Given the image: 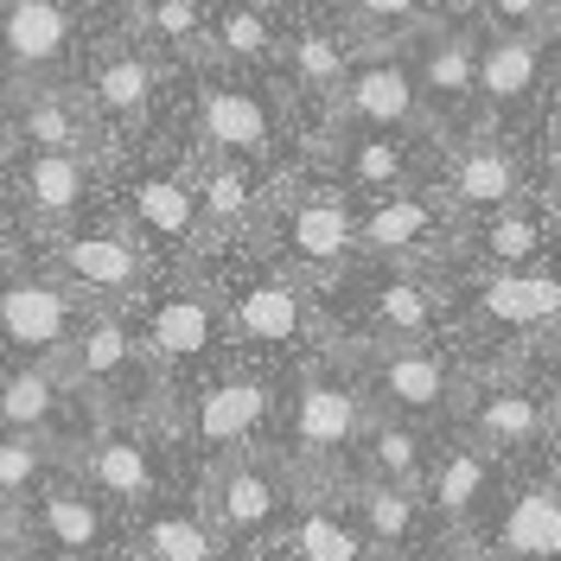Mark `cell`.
<instances>
[{
	"label": "cell",
	"instance_id": "obj_6",
	"mask_svg": "<svg viewBox=\"0 0 561 561\" xmlns=\"http://www.w3.org/2000/svg\"><path fill=\"white\" fill-rule=\"evenodd\" d=\"M224 332H230L224 300H217L210 287H198V280H179V287H167V294L147 307L140 345L153 351L160 364H205V357H217Z\"/></svg>",
	"mask_w": 561,
	"mask_h": 561
},
{
	"label": "cell",
	"instance_id": "obj_42",
	"mask_svg": "<svg viewBox=\"0 0 561 561\" xmlns=\"http://www.w3.org/2000/svg\"><path fill=\"white\" fill-rule=\"evenodd\" d=\"M427 0H351L357 26H415Z\"/></svg>",
	"mask_w": 561,
	"mask_h": 561
},
{
	"label": "cell",
	"instance_id": "obj_45",
	"mask_svg": "<svg viewBox=\"0 0 561 561\" xmlns=\"http://www.w3.org/2000/svg\"><path fill=\"white\" fill-rule=\"evenodd\" d=\"M549 409H556V415H561V383H556V396H549Z\"/></svg>",
	"mask_w": 561,
	"mask_h": 561
},
{
	"label": "cell",
	"instance_id": "obj_19",
	"mask_svg": "<svg viewBox=\"0 0 561 561\" xmlns=\"http://www.w3.org/2000/svg\"><path fill=\"white\" fill-rule=\"evenodd\" d=\"M415 83H421V108L427 115H440V122L466 115L479 103V45L466 33H434L421 45Z\"/></svg>",
	"mask_w": 561,
	"mask_h": 561
},
{
	"label": "cell",
	"instance_id": "obj_1",
	"mask_svg": "<svg viewBox=\"0 0 561 561\" xmlns=\"http://www.w3.org/2000/svg\"><path fill=\"white\" fill-rule=\"evenodd\" d=\"M70 383L77 396H90L96 421H147L153 396H160V357L140 345V332H128L115 313H90L77 325L70 345Z\"/></svg>",
	"mask_w": 561,
	"mask_h": 561
},
{
	"label": "cell",
	"instance_id": "obj_24",
	"mask_svg": "<svg viewBox=\"0 0 561 561\" xmlns=\"http://www.w3.org/2000/svg\"><path fill=\"white\" fill-rule=\"evenodd\" d=\"M364 319L383 339H396V345H421L434 332V319H440V294L415 275H383V280H370V294H364Z\"/></svg>",
	"mask_w": 561,
	"mask_h": 561
},
{
	"label": "cell",
	"instance_id": "obj_15",
	"mask_svg": "<svg viewBox=\"0 0 561 561\" xmlns=\"http://www.w3.org/2000/svg\"><path fill=\"white\" fill-rule=\"evenodd\" d=\"M198 135L217 153H230V160H262L275 147V108L262 103L249 83L205 77L198 83Z\"/></svg>",
	"mask_w": 561,
	"mask_h": 561
},
{
	"label": "cell",
	"instance_id": "obj_20",
	"mask_svg": "<svg viewBox=\"0 0 561 561\" xmlns=\"http://www.w3.org/2000/svg\"><path fill=\"white\" fill-rule=\"evenodd\" d=\"M128 210H135V230L153 243H192L205 230V205H198V179L179 173H140L128 179Z\"/></svg>",
	"mask_w": 561,
	"mask_h": 561
},
{
	"label": "cell",
	"instance_id": "obj_28",
	"mask_svg": "<svg viewBox=\"0 0 561 561\" xmlns=\"http://www.w3.org/2000/svg\"><path fill=\"white\" fill-rule=\"evenodd\" d=\"M364 485H402V491H421V472H427V447L421 434L409 427L402 415H377L370 434H364Z\"/></svg>",
	"mask_w": 561,
	"mask_h": 561
},
{
	"label": "cell",
	"instance_id": "obj_10",
	"mask_svg": "<svg viewBox=\"0 0 561 561\" xmlns=\"http://www.w3.org/2000/svg\"><path fill=\"white\" fill-rule=\"evenodd\" d=\"M58 280L83 287L90 300H135L147 287V255H140L135 237L122 230H77V237H58Z\"/></svg>",
	"mask_w": 561,
	"mask_h": 561
},
{
	"label": "cell",
	"instance_id": "obj_35",
	"mask_svg": "<svg viewBox=\"0 0 561 561\" xmlns=\"http://www.w3.org/2000/svg\"><path fill=\"white\" fill-rule=\"evenodd\" d=\"M210 38H217V51L224 58H237V65H268L275 58V20L262 13V0H217L210 7Z\"/></svg>",
	"mask_w": 561,
	"mask_h": 561
},
{
	"label": "cell",
	"instance_id": "obj_36",
	"mask_svg": "<svg viewBox=\"0 0 561 561\" xmlns=\"http://www.w3.org/2000/svg\"><path fill=\"white\" fill-rule=\"evenodd\" d=\"M542 237H549V217L529 205H511L479 230V255L491 262V275H517V268H529V255L542 249Z\"/></svg>",
	"mask_w": 561,
	"mask_h": 561
},
{
	"label": "cell",
	"instance_id": "obj_4",
	"mask_svg": "<svg viewBox=\"0 0 561 561\" xmlns=\"http://www.w3.org/2000/svg\"><path fill=\"white\" fill-rule=\"evenodd\" d=\"M0 339L13 351H26L33 364H70L77 307H70L65 280L7 268V275H0Z\"/></svg>",
	"mask_w": 561,
	"mask_h": 561
},
{
	"label": "cell",
	"instance_id": "obj_14",
	"mask_svg": "<svg viewBox=\"0 0 561 561\" xmlns=\"http://www.w3.org/2000/svg\"><path fill=\"white\" fill-rule=\"evenodd\" d=\"M70 38L65 0H0V65L13 77H51L70 58Z\"/></svg>",
	"mask_w": 561,
	"mask_h": 561
},
{
	"label": "cell",
	"instance_id": "obj_31",
	"mask_svg": "<svg viewBox=\"0 0 561 561\" xmlns=\"http://www.w3.org/2000/svg\"><path fill=\"white\" fill-rule=\"evenodd\" d=\"M20 192H26V205L38 217H70L90 198V160L83 153H26Z\"/></svg>",
	"mask_w": 561,
	"mask_h": 561
},
{
	"label": "cell",
	"instance_id": "obj_18",
	"mask_svg": "<svg viewBox=\"0 0 561 561\" xmlns=\"http://www.w3.org/2000/svg\"><path fill=\"white\" fill-rule=\"evenodd\" d=\"M447 205L485 210V217L524 205V160H517L511 147H497V140H472V147H459L454 173H447Z\"/></svg>",
	"mask_w": 561,
	"mask_h": 561
},
{
	"label": "cell",
	"instance_id": "obj_8",
	"mask_svg": "<svg viewBox=\"0 0 561 561\" xmlns=\"http://www.w3.org/2000/svg\"><path fill=\"white\" fill-rule=\"evenodd\" d=\"M33 529L58 561H108V542H115L103 491L90 485V479H70V472H58L51 485L38 491Z\"/></svg>",
	"mask_w": 561,
	"mask_h": 561
},
{
	"label": "cell",
	"instance_id": "obj_33",
	"mask_svg": "<svg viewBox=\"0 0 561 561\" xmlns=\"http://www.w3.org/2000/svg\"><path fill=\"white\" fill-rule=\"evenodd\" d=\"M140 549L147 561H224V536L198 511H147Z\"/></svg>",
	"mask_w": 561,
	"mask_h": 561
},
{
	"label": "cell",
	"instance_id": "obj_11",
	"mask_svg": "<svg viewBox=\"0 0 561 561\" xmlns=\"http://www.w3.org/2000/svg\"><path fill=\"white\" fill-rule=\"evenodd\" d=\"M364 389L389 415L415 421V415H440L454 402V370H447V357H434L421 345H383L364 364Z\"/></svg>",
	"mask_w": 561,
	"mask_h": 561
},
{
	"label": "cell",
	"instance_id": "obj_37",
	"mask_svg": "<svg viewBox=\"0 0 561 561\" xmlns=\"http://www.w3.org/2000/svg\"><path fill=\"white\" fill-rule=\"evenodd\" d=\"M287 58H294V77H300V90L307 96H339L351 83V58H345V38L325 33V26H300V33L287 38Z\"/></svg>",
	"mask_w": 561,
	"mask_h": 561
},
{
	"label": "cell",
	"instance_id": "obj_21",
	"mask_svg": "<svg viewBox=\"0 0 561 561\" xmlns=\"http://www.w3.org/2000/svg\"><path fill=\"white\" fill-rule=\"evenodd\" d=\"M65 396H77L70 370H58V364H20L13 377H0V427L51 440L58 421H65Z\"/></svg>",
	"mask_w": 561,
	"mask_h": 561
},
{
	"label": "cell",
	"instance_id": "obj_39",
	"mask_svg": "<svg viewBox=\"0 0 561 561\" xmlns=\"http://www.w3.org/2000/svg\"><path fill=\"white\" fill-rule=\"evenodd\" d=\"M51 447H58V440L0 427V504H20V497H33V491H45L58 479V472H51Z\"/></svg>",
	"mask_w": 561,
	"mask_h": 561
},
{
	"label": "cell",
	"instance_id": "obj_7",
	"mask_svg": "<svg viewBox=\"0 0 561 561\" xmlns=\"http://www.w3.org/2000/svg\"><path fill=\"white\" fill-rule=\"evenodd\" d=\"M83 479L103 491V497H122V504H153L160 485H167V472H160V454H153V440L140 434V421H103V427H90L83 440Z\"/></svg>",
	"mask_w": 561,
	"mask_h": 561
},
{
	"label": "cell",
	"instance_id": "obj_17",
	"mask_svg": "<svg viewBox=\"0 0 561 561\" xmlns=\"http://www.w3.org/2000/svg\"><path fill=\"white\" fill-rule=\"evenodd\" d=\"M549 427H556V409L529 383H497L472 402V440L485 454H529L549 440Z\"/></svg>",
	"mask_w": 561,
	"mask_h": 561
},
{
	"label": "cell",
	"instance_id": "obj_38",
	"mask_svg": "<svg viewBox=\"0 0 561 561\" xmlns=\"http://www.w3.org/2000/svg\"><path fill=\"white\" fill-rule=\"evenodd\" d=\"M287 549H294V561H364V556H370L364 529L345 524L339 511H319V504H307V511L294 517Z\"/></svg>",
	"mask_w": 561,
	"mask_h": 561
},
{
	"label": "cell",
	"instance_id": "obj_13",
	"mask_svg": "<svg viewBox=\"0 0 561 561\" xmlns=\"http://www.w3.org/2000/svg\"><path fill=\"white\" fill-rule=\"evenodd\" d=\"M280 249L294 255V268L300 275H339L351 255H357V217H351L345 198H294L287 217H280Z\"/></svg>",
	"mask_w": 561,
	"mask_h": 561
},
{
	"label": "cell",
	"instance_id": "obj_23",
	"mask_svg": "<svg viewBox=\"0 0 561 561\" xmlns=\"http://www.w3.org/2000/svg\"><path fill=\"white\" fill-rule=\"evenodd\" d=\"M497 549L511 561H561V485H524L511 497Z\"/></svg>",
	"mask_w": 561,
	"mask_h": 561
},
{
	"label": "cell",
	"instance_id": "obj_27",
	"mask_svg": "<svg viewBox=\"0 0 561 561\" xmlns=\"http://www.w3.org/2000/svg\"><path fill=\"white\" fill-rule=\"evenodd\" d=\"M485 485H491V454L479 447V440H459V447H447L440 466H434L427 504H434L440 524H466V517L485 504Z\"/></svg>",
	"mask_w": 561,
	"mask_h": 561
},
{
	"label": "cell",
	"instance_id": "obj_43",
	"mask_svg": "<svg viewBox=\"0 0 561 561\" xmlns=\"http://www.w3.org/2000/svg\"><path fill=\"white\" fill-rule=\"evenodd\" d=\"M549 147H556V160H561V108L549 115Z\"/></svg>",
	"mask_w": 561,
	"mask_h": 561
},
{
	"label": "cell",
	"instance_id": "obj_47",
	"mask_svg": "<svg viewBox=\"0 0 561 561\" xmlns=\"http://www.w3.org/2000/svg\"><path fill=\"white\" fill-rule=\"evenodd\" d=\"M396 561H402V556H396Z\"/></svg>",
	"mask_w": 561,
	"mask_h": 561
},
{
	"label": "cell",
	"instance_id": "obj_2",
	"mask_svg": "<svg viewBox=\"0 0 561 561\" xmlns=\"http://www.w3.org/2000/svg\"><path fill=\"white\" fill-rule=\"evenodd\" d=\"M370 389L351 370H307L294 389V415H287V447L294 459H313V466H339L345 454L364 447L370 434Z\"/></svg>",
	"mask_w": 561,
	"mask_h": 561
},
{
	"label": "cell",
	"instance_id": "obj_29",
	"mask_svg": "<svg viewBox=\"0 0 561 561\" xmlns=\"http://www.w3.org/2000/svg\"><path fill=\"white\" fill-rule=\"evenodd\" d=\"M153 103V65H147V51L135 45H122V51H108L96 77H90V108L103 115V122H140Z\"/></svg>",
	"mask_w": 561,
	"mask_h": 561
},
{
	"label": "cell",
	"instance_id": "obj_9",
	"mask_svg": "<svg viewBox=\"0 0 561 561\" xmlns=\"http://www.w3.org/2000/svg\"><path fill=\"white\" fill-rule=\"evenodd\" d=\"M275 415V389L255 383V377H217L210 389L192 396V447L198 454H249L262 440V427Z\"/></svg>",
	"mask_w": 561,
	"mask_h": 561
},
{
	"label": "cell",
	"instance_id": "obj_5",
	"mask_svg": "<svg viewBox=\"0 0 561 561\" xmlns=\"http://www.w3.org/2000/svg\"><path fill=\"white\" fill-rule=\"evenodd\" d=\"M230 332L243 345H262V351H294L313 339V307H307V287L280 268H255V275L230 280Z\"/></svg>",
	"mask_w": 561,
	"mask_h": 561
},
{
	"label": "cell",
	"instance_id": "obj_16",
	"mask_svg": "<svg viewBox=\"0 0 561 561\" xmlns=\"http://www.w3.org/2000/svg\"><path fill=\"white\" fill-rule=\"evenodd\" d=\"M447 224V205L434 192H389L357 217V249L377 262H409L415 249H427Z\"/></svg>",
	"mask_w": 561,
	"mask_h": 561
},
{
	"label": "cell",
	"instance_id": "obj_30",
	"mask_svg": "<svg viewBox=\"0 0 561 561\" xmlns=\"http://www.w3.org/2000/svg\"><path fill=\"white\" fill-rule=\"evenodd\" d=\"M198 205H205V224L217 237H230V230H243L255 205H262V185L249 173V160H230V153H217L205 173H198Z\"/></svg>",
	"mask_w": 561,
	"mask_h": 561
},
{
	"label": "cell",
	"instance_id": "obj_25",
	"mask_svg": "<svg viewBox=\"0 0 561 561\" xmlns=\"http://www.w3.org/2000/svg\"><path fill=\"white\" fill-rule=\"evenodd\" d=\"M427 511L434 504H421V491H402V485L357 491V529H364V542L377 556H409L421 542V529H427Z\"/></svg>",
	"mask_w": 561,
	"mask_h": 561
},
{
	"label": "cell",
	"instance_id": "obj_26",
	"mask_svg": "<svg viewBox=\"0 0 561 561\" xmlns=\"http://www.w3.org/2000/svg\"><path fill=\"white\" fill-rule=\"evenodd\" d=\"M479 307L504 325H561V275L517 268V275H485L479 280Z\"/></svg>",
	"mask_w": 561,
	"mask_h": 561
},
{
	"label": "cell",
	"instance_id": "obj_12",
	"mask_svg": "<svg viewBox=\"0 0 561 561\" xmlns=\"http://www.w3.org/2000/svg\"><path fill=\"white\" fill-rule=\"evenodd\" d=\"M339 108L357 135H402L421 122V83L402 58H370L351 70V83L339 90Z\"/></svg>",
	"mask_w": 561,
	"mask_h": 561
},
{
	"label": "cell",
	"instance_id": "obj_46",
	"mask_svg": "<svg viewBox=\"0 0 561 561\" xmlns=\"http://www.w3.org/2000/svg\"><path fill=\"white\" fill-rule=\"evenodd\" d=\"M0 542H7V536H0ZM0 556H7V549H0Z\"/></svg>",
	"mask_w": 561,
	"mask_h": 561
},
{
	"label": "cell",
	"instance_id": "obj_44",
	"mask_svg": "<svg viewBox=\"0 0 561 561\" xmlns=\"http://www.w3.org/2000/svg\"><path fill=\"white\" fill-rule=\"evenodd\" d=\"M7 192H13V173H7V153H0V198H7Z\"/></svg>",
	"mask_w": 561,
	"mask_h": 561
},
{
	"label": "cell",
	"instance_id": "obj_32",
	"mask_svg": "<svg viewBox=\"0 0 561 561\" xmlns=\"http://www.w3.org/2000/svg\"><path fill=\"white\" fill-rule=\"evenodd\" d=\"M13 128L20 140L33 147V153H83L90 147V122H83V108L58 96V90H33L20 115H13Z\"/></svg>",
	"mask_w": 561,
	"mask_h": 561
},
{
	"label": "cell",
	"instance_id": "obj_3",
	"mask_svg": "<svg viewBox=\"0 0 561 561\" xmlns=\"http://www.w3.org/2000/svg\"><path fill=\"white\" fill-rule=\"evenodd\" d=\"M205 511H210V529L230 549H262L268 536L294 529L287 524L294 491H287V472L268 466L262 454H230L205 479Z\"/></svg>",
	"mask_w": 561,
	"mask_h": 561
},
{
	"label": "cell",
	"instance_id": "obj_41",
	"mask_svg": "<svg viewBox=\"0 0 561 561\" xmlns=\"http://www.w3.org/2000/svg\"><path fill=\"white\" fill-rule=\"evenodd\" d=\"M485 20L504 38H542L556 26V0H485Z\"/></svg>",
	"mask_w": 561,
	"mask_h": 561
},
{
	"label": "cell",
	"instance_id": "obj_40",
	"mask_svg": "<svg viewBox=\"0 0 561 561\" xmlns=\"http://www.w3.org/2000/svg\"><path fill=\"white\" fill-rule=\"evenodd\" d=\"M147 33L160 38L167 51H198V45H210V51H217L205 0H147Z\"/></svg>",
	"mask_w": 561,
	"mask_h": 561
},
{
	"label": "cell",
	"instance_id": "obj_22",
	"mask_svg": "<svg viewBox=\"0 0 561 561\" xmlns=\"http://www.w3.org/2000/svg\"><path fill=\"white\" fill-rule=\"evenodd\" d=\"M479 96L491 108H524L542 96V38H485L479 45Z\"/></svg>",
	"mask_w": 561,
	"mask_h": 561
},
{
	"label": "cell",
	"instance_id": "obj_34",
	"mask_svg": "<svg viewBox=\"0 0 561 561\" xmlns=\"http://www.w3.org/2000/svg\"><path fill=\"white\" fill-rule=\"evenodd\" d=\"M345 179L357 192H409L415 153L402 135H351L345 140Z\"/></svg>",
	"mask_w": 561,
	"mask_h": 561
}]
</instances>
